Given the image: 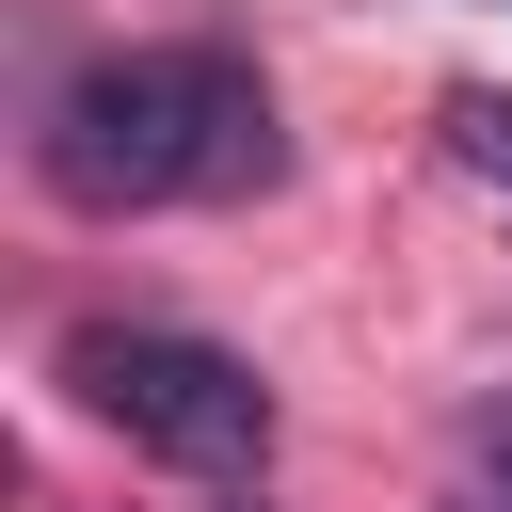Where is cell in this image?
<instances>
[{"label": "cell", "instance_id": "1", "mask_svg": "<svg viewBox=\"0 0 512 512\" xmlns=\"http://www.w3.org/2000/svg\"><path fill=\"white\" fill-rule=\"evenodd\" d=\"M288 144H272V80L240 48H112L48 96L32 128V176L96 224L128 208H192V192H256Z\"/></svg>", "mask_w": 512, "mask_h": 512}, {"label": "cell", "instance_id": "2", "mask_svg": "<svg viewBox=\"0 0 512 512\" xmlns=\"http://www.w3.org/2000/svg\"><path fill=\"white\" fill-rule=\"evenodd\" d=\"M64 384L96 432H128L144 464L176 480H256L272 464V384L224 352V336H176V320H80L64 336Z\"/></svg>", "mask_w": 512, "mask_h": 512}, {"label": "cell", "instance_id": "3", "mask_svg": "<svg viewBox=\"0 0 512 512\" xmlns=\"http://www.w3.org/2000/svg\"><path fill=\"white\" fill-rule=\"evenodd\" d=\"M448 512H512V400H480L448 432Z\"/></svg>", "mask_w": 512, "mask_h": 512}, {"label": "cell", "instance_id": "4", "mask_svg": "<svg viewBox=\"0 0 512 512\" xmlns=\"http://www.w3.org/2000/svg\"><path fill=\"white\" fill-rule=\"evenodd\" d=\"M448 144H464V176L512 192V96H448Z\"/></svg>", "mask_w": 512, "mask_h": 512}]
</instances>
